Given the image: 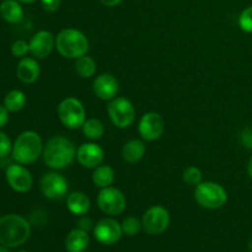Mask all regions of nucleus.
I'll return each instance as SVG.
<instances>
[{
  "mask_svg": "<svg viewBox=\"0 0 252 252\" xmlns=\"http://www.w3.org/2000/svg\"><path fill=\"white\" fill-rule=\"evenodd\" d=\"M76 148L70 139L64 135H54L43 147L44 164L53 170L65 169L73 164L76 158Z\"/></svg>",
  "mask_w": 252,
  "mask_h": 252,
  "instance_id": "1",
  "label": "nucleus"
},
{
  "mask_svg": "<svg viewBox=\"0 0 252 252\" xmlns=\"http://www.w3.org/2000/svg\"><path fill=\"white\" fill-rule=\"evenodd\" d=\"M31 234L29 221L17 214L0 218V244L6 248H17L26 243Z\"/></svg>",
  "mask_w": 252,
  "mask_h": 252,
  "instance_id": "2",
  "label": "nucleus"
},
{
  "mask_svg": "<svg viewBox=\"0 0 252 252\" xmlns=\"http://www.w3.org/2000/svg\"><path fill=\"white\" fill-rule=\"evenodd\" d=\"M89 39L79 30L68 27L56 36V48L62 57L68 59H78L85 56L89 51Z\"/></svg>",
  "mask_w": 252,
  "mask_h": 252,
  "instance_id": "3",
  "label": "nucleus"
},
{
  "mask_svg": "<svg viewBox=\"0 0 252 252\" xmlns=\"http://www.w3.org/2000/svg\"><path fill=\"white\" fill-rule=\"evenodd\" d=\"M43 153L42 139L33 130H26L16 138L12 147V158L17 164L30 165L38 160Z\"/></svg>",
  "mask_w": 252,
  "mask_h": 252,
  "instance_id": "4",
  "label": "nucleus"
},
{
  "mask_svg": "<svg viewBox=\"0 0 252 252\" xmlns=\"http://www.w3.org/2000/svg\"><path fill=\"white\" fill-rule=\"evenodd\" d=\"M194 199L203 208L218 209L228 201V192L217 182L202 181L194 189Z\"/></svg>",
  "mask_w": 252,
  "mask_h": 252,
  "instance_id": "5",
  "label": "nucleus"
},
{
  "mask_svg": "<svg viewBox=\"0 0 252 252\" xmlns=\"http://www.w3.org/2000/svg\"><path fill=\"white\" fill-rule=\"evenodd\" d=\"M58 117L64 127L78 129L86 121V111L83 102L75 97H66L59 103Z\"/></svg>",
  "mask_w": 252,
  "mask_h": 252,
  "instance_id": "6",
  "label": "nucleus"
},
{
  "mask_svg": "<svg viewBox=\"0 0 252 252\" xmlns=\"http://www.w3.org/2000/svg\"><path fill=\"white\" fill-rule=\"evenodd\" d=\"M110 120L116 127L128 128L135 120V108L126 97H115L107 106Z\"/></svg>",
  "mask_w": 252,
  "mask_h": 252,
  "instance_id": "7",
  "label": "nucleus"
},
{
  "mask_svg": "<svg viewBox=\"0 0 252 252\" xmlns=\"http://www.w3.org/2000/svg\"><path fill=\"white\" fill-rule=\"evenodd\" d=\"M97 206L105 214L111 217L123 213L127 207V199L125 194L115 187L101 189L97 194Z\"/></svg>",
  "mask_w": 252,
  "mask_h": 252,
  "instance_id": "8",
  "label": "nucleus"
},
{
  "mask_svg": "<svg viewBox=\"0 0 252 252\" xmlns=\"http://www.w3.org/2000/svg\"><path fill=\"white\" fill-rule=\"evenodd\" d=\"M170 224V214L162 206H153L144 213L142 219L143 229L150 235H160Z\"/></svg>",
  "mask_w": 252,
  "mask_h": 252,
  "instance_id": "9",
  "label": "nucleus"
},
{
  "mask_svg": "<svg viewBox=\"0 0 252 252\" xmlns=\"http://www.w3.org/2000/svg\"><path fill=\"white\" fill-rule=\"evenodd\" d=\"M68 181L58 172H48L41 179V191L46 198L57 201L63 199L68 193Z\"/></svg>",
  "mask_w": 252,
  "mask_h": 252,
  "instance_id": "10",
  "label": "nucleus"
},
{
  "mask_svg": "<svg viewBox=\"0 0 252 252\" xmlns=\"http://www.w3.org/2000/svg\"><path fill=\"white\" fill-rule=\"evenodd\" d=\"M138 132L140 137L148 142L159 139L165 132L164 118L157 112L144 113L138 123Z\"/></svg>",
  "mask_w": 252,
  "mask_h": 252,
  "instance_id": "11",
  "label": "nucleus"
},
{
  "mask_svg": "<svg viewBox=\"0 0 252 252\" xmlns=\"http://www.w3.org/2000/svg\"><path fill=\"white\" fill-rule=\"evenodd\" d=\"M123 230L122 225L115 219L105 218L101 219L95 226H94V235L98 243L103 245H113L120 241Z\"/></svg>",
  "mask_w": 252,
  "mask_h": 252,
  "instance_id": "12",
  "label": "nucleus"
},
{
  "mask_svg": "<svg viewBox=\"0 0 252 252\" xmlns=\"http://www.w3.org/2000/svg\"><path fill=\"white\" fill-rule=\"evenodd\" d=\"M6 181L14 191L25 193L32 189L33 177L22 164H12L6 169Z\"/></svg>",
  "mask_w": 252,
  "mask_h": 252,
  "instance_id": "13",
  "label": "nucleus"
},
{
  "mask_svg": "<svg viewBox=\"0 0 252 252\" xmlns=\"http://www.w3.org/2000/svg\"><path fill=\"white\" fill-rule=\"evenodd\" d=\"M105 158V152L96 143H84L76 150V159L79 164L88 169L100 166Z\"/></svg>",
  "mask_w": 252,
  "mask_h": 252,
  "instance_id": "14",
  "label": "nucleus"
},
{
  "mask_svg": "<svg viewBox=\"0 0 252 252\" xmlns=\"http://www.w3.org/2000/svg\"><path fill=\"white\" fill-rule=\"evenodd\" d=\"M56 48V37L46 30L38 31L30 41V53L38 59H43Z\"/></svg>",
  "mask_w": 252,
  "mask_h": 252,
  "instance_id": "15",
  "label": "nucleus"
},
{
  "mask_svg": "<svg viewBox=\"0 0 252 252\" xmlns=\"http://www.w3.org/2000/svg\"><path fill=\"white\" fill-rule=\"evenodd\" d=\"M93 90L100 100L111 101L117 96L120 91V84L112 74L105 73L96 76L93 84Z\"/></svg>",
  "mask_w": 252,
  "mask_h": 252,
  "instance_id": "16",
  "label": "nucleus"
},
{
  "mask_svg": "<svg viewBox=\"0 0 252 252\" xmlns=\"http://www.w3.org/2000/svg\"><path fill=\"white\" fill-rule=\"evenodd\" d=\"M41 68L36 59L33 58H21L16 68V75L20 81L24 84H33L38 80Z\"/></svg>",
  "mask_w": 252,
  "mask_h": 252,
  "instance_id": "17",
  "label": "nucleus"
},
{
  "mask_svg": "<svg viewBox=\"0 0 252 252\" xmlns=\"http://www.w3.org/2000/svg\"><path fill=\"white\" fill-rule=\"evenodd\" d=\"M90 199L84 192H73L66 198V208L75 216H85L90 211Z\"/></svg>",
  "mask_w": 252,
  "mask_h": 252,
  "instance_id": "18",
  "label": "nucleus"
},
{
  "mask_svg": "<svg viewBox=\"0 0 252 252\" xmlns=\"http://www.w3.org/2000/svg\"><path fill=\"white\" fill-rule=\"evenodd\" d=\"M0 16L10 24H19L24 19V9L17 0H4L0 4Z\"/></svg>",
  "mask_w": 252,
  "mask_h": 252,
  "instance_id": "19",
  "label": "nucleus"
},
{
  "mask_svg": "<svg viewBox=\"0 0 252 252\" xmlns=\"http://www.w3.org/2000/svg\"><path fill=\"white\" fill-rule=\"evenodd\" d=\"M90 238L88 231L81 229H74L65 239V249L68 252H84L89 246Z\"/></svg>",
  "mask_w": 252,
  "mask_h": 252,
  "instance_id": "20",
  "label": "nucleus"
},
{
  "mask_svg": "<svg viewBox=\"0 0 252 252\" xmlns=\"http://www.w3.org/2000/svg\"><path fill=\"white\" fill-rule=\"evenodd\" d=\"M145 154V145L142 140L133 139L126 143L122 148V158L129 164L140 161Z\"/></svg>",
  "mask_w": 252,
  "mask_h": 252,
  "instance_id": "21",
  "label": "nucleus"
},
{
  "mask_svg": "<svg viewBox=\"0 0 252 252\" xmlns=\"http://www.w3.org/2000/svg\"><path fill=\"white\" fill-rule=\"evenodd\" d=\"M93 181L98 189H106L110 187L115 181V171L110 165H100L95 167L93 174Z\"/></svg>",
  "mask_w": 252,
  "mask_h": 252,
  "instance_id": "22",
  "label": "nucleus"
},
{
  "mask_svg": "<svg viewBox=\"0 0 252 252\" xmlns=\"http://www.w3.org/2000/svg\"><path fill=\"white\" fill-rule=\"evenodd\" d=\"M81 130L88 139L98 140L105 134V126L97 118H90V120L85 121V123L81 127Z\"/></svg>",
  "mask_w": 252,
  "mask_h": 252,
  "instance_id": "23",
  "label": "nucleus"
},
{
  "mask_svg": "<svg viewBox=\"0 0 252 252\" xmlns=\"http://www.w3.org/2000/svg\"><path fill=\"white\" fill-rule=\"evenodd\" d=\"M26 105V95L21 90H11L4 98V106L9 112H19Z\"/></svg>",
  "mask_w": 252,
  "mask_h": 252,
  "instance_id": "24",
  "label": "nucleus"
},
{
  "mask_svg": "<svg viewBox=\"0 0 252 252\" xmlns=\"http://www.w3.org/2000/svg\"><path fill=\"white\" fill-rule=\"evenodd\" d=\"M96 70H97V65H96V62L94 61L91 57H88L85 54V56L76 59L75 71L80 78L83 79L91 78V76L95 75Z\"/></svg>",
  "mask_w": 252,
  "mask_h": 252,
  "instance_id": "25",
  "label": "nucleus"
},
{
  "mask_svg": "<svg viewBox=\"0 0 252 252\" xmlns=\"http://www.w3.org/2000/svg\"><path fill=\"white\" fill-rule=\"evenodd\" d=\"M202 171L196 166H189L187 169H185L184 174H182V180L184 182H186L189 186H194L199 185L202 182Z\"/></svg>",
  "mask_w": 252,
  "mask_h": 252,
  "instance_id": "26",
  "label": "nucleus"
},
{
  "mask_svg": "<svg viewBox=\"0 0 252 252\" xmlns=\"http://www.w3.org/2000/svg\"><path fill=\"white\" fill-rule=\"evenodd\" d=\"M142 221L139 219L135 218V217H129V218L125 219L122 223L123 234L129 236L137 235L140 231V229H142Z\"/></svg>",
  "mask_w": 252,
  "mask_h": 252,
  "instance_id": "27",
  "label": "nucleus"
},
{
  "mask_svg": "<svg viewBox=\"0 0 252 252\" xmlns=\"http://www.w3.org/2000/svg\"><path fill=\"white\" fill-rule=\"evenodd\" d=\"M239 26L246 33H252V5L241 11L239 16Z\"/></svg>",
  "mask_w": 252,
  "mask_h": 252,
  "instance_id": "28",
  "label": "nucleus"
},
{
  "mask_svg": "<svg viewBox=\"0 0 252 252\" xmlns=\"http://www.w3.org/2000/svg\"><path fill=\"white\" fill-rule=\"evenodd\" d=\"M30 52V43H27L24 39H17L12 43L11 53L16 58H25L26 54Z\"/></svg>",
  "mask_w": 252,
  "mask_h": 252,
  "instance_id": "29",
  "label": "nucleus"
},
{
  "mask_svg": "<svg viewBox=\"0 0 252 252\" xmlns=\"http://www.w3.org/2000/svg\"><path fill=\"white\" fill-rule=\"evenodd\" d=\"M12 143L9 135L4 132H0V158H6L12 153Z\"/></svg>",
  "mask_w": 252,
  "mask_h": 252,
  "instance_id": "30",
  "label": "nucleus"
},
{
  "mask_svg": "<svg viewBox=\"0 0 252 252\" xmlns=\"http://www.w3.org/2000/svg\"><path fill=\"white\" fill-rule=\"evenodd\" d=\"M240 139H241V143H243L244 147L252 150V127L245 128V129L241 132Z\"/></svg>",
  "mask_w": 252,
  "mask_h": 252,
  "instance_id": "31",
  "label": "nucleus"
},
{
  "mask_svg": "<svg viewBox=\"0 0 252 252\" xmlns=\"http://www.w3.org/2000/svg\"><path fill=\"white\" fill-rule=\"evenodd\" d=\"M41 5L46 11L54 12L61 6V0H41Z\"/></svg>",
  "mask_w": 252,
  "mask_h": 252,
  "instance_id": "32",
  "label": "nucleus"
},
{
  "mask_svg": "<svg viewBox=\"0 0 252 252\" xmlns=\"http://www.w3.org/2000/svg\"><path fill=\"white\" fill-rule=\"evenodd\" d=\"M78 228L81 229V230H85V231L91 230V229L94 228L93 220H91L90 218H88V217L81 216V218L78 220Z\"/></svg>",
  "mask_w": 252,
  "mask_h": 252,
  "instance_id": "33",
  "label": "nucleus"
},
{
  "mask_svg": "<svg viewBox=\"0 0 252 252\" xmlns=\"http://www.w3.org/2000/svg\"><path fill=\"white\" fill-rule=\"evenodd\" d=\"M9 122V111L5 106L0 105V128L4 127Z\"/></svg>",
  "mask_w": 252,
  "mask_h": 252,
  "instance_id": "34",
  "label": "nucleus"
},
{
  "mask_svg": "<svg viewBox=\"0 0 252 252\" xmlns=\"http://www.w3.org/2000/svg\"><path fill=\"white\" fill-rule=\"evenodd\" d=\"M98 1H100L102 5H105V6L113 7V6H117V5H120L121 2H122V0H98Z\"/></svg>",
  "mask_w": 252,
  "mask_h": 252,
  "instance_id": "35",
  "label": "nucleus"
},
{
  "mask_svg": "<svg viewBox=\"0 0 252 252\" xmlns=\"http://www.w3.org/2000/svg\"><path fill=\"white\" fill-rule=\"evenodd\" d=\"M248 174L250 176V179L252 180V157L249 160V164H248Z\"/></svg>",
  "mask_w": 252,
  "mask_h": 252,
  "instance_id": "36",
  "label": "nucleus"
},
{
  "mask_svg": "<svg viewBox=\"0 0 252 252\" xmlns=\"http://www.w3.org/2000/svg\"><path fill=\"white\" fill-rule=\"evenodd\" d=\"M20 2H24V4H32V2L37 1V0H17Z\"/></svg>",
  "mask_w": 252,
  "mask_h": 252,
  "instance_id": "37",
  "label": "nucleus"
},
{
  "mask_svg": "<svg viewBox=\"0 0 252 252\" xmlns=\"http://www.w3.org/2000/svg\"><path fill=\"white\" fill-rule=\"evenodd\" d=\"M0 252H10V251H9V249L6 248V246L1 245V246H0Z\"/></svg>",
  "mask_w": 252,
  "mask_h": 252,
  "instance_id": "38",
  "label": "nucleus"
},
{
  "mask_svg": "<svg viewBox=\"0 0 252 252\" xmlns=\"http://www.w3.org/2000/svg\"><path fill=\"white\" fill-rule=\"evenodd\" d=\"M19 252H29V251H19Z\"/></svg>",
  "mask_w": 252,
  "mask_h": 252,
  "instance_id": "39",
  "label": "nucleus"
},
{
  "mask_svg": "<svg viewBox=\"0 0 252 252\" xmlns=\"http://www.w3.org/2000/svg\"><path fill=\"white\" fill-rule=\"evenodd\" d=\"M84 252H85V251H84Z\"/></svg>",
  "mask_w": 252,
  "mask_h": 252,
  "instance_id": "40",
  "label": "nucleus"
}]
</instances>
